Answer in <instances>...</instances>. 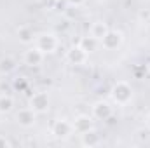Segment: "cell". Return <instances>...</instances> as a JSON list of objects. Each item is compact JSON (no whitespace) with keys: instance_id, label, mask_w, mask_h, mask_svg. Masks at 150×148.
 Masks as SVG:
<instances>
[{"instance_id":"obj_15","label":"cell","mask_w":150,"mask_h":148,"mask_svg":"<svg viewBox=\"0 0 150 148\" xmlns=\"http://www.w3.org/2000/svg\"><path fill=\"white\" fill-rule=\"evenodd\" d=\"M14 108V99L9 94H2L0 96V113H9Z\"/></svg>"},{"instance_id":"obj_3","label":"cell","mask_w":150,"mask_h":148,"mask_svg":"<svg viewBox=\"0 0 150 148\" xmlns=\"http://www.w3.org/2000/svg\"><path fill=\"white\" fill-rule=\"evenodd\" d=\"M52 136L54 138H58V140H67L72 132H74V125H72V122H68V120H65V118H61V120H56L54 124H52Z\"/></svg>"},{"instance_id":"obj_14","label":"cell","mask_w":150,"mask_h":148,"mask_svg":"<svg viewBox=\"0 0 150 148\" xmlns=\"http://www.w3.org/2000/svg\"><path fill=\"white\" fill-rule=\"evenodd\" d=\"M98 40L94 37H91V35H87V37H84L80 40V47L86 51V52H93V51H96V47H98Z\"/></svg>"},{"instance_id":"obj_17","label":"cell","mask_w":150,"mask_h":148,"mask_svg":"<svg viewBox=\"0 0 150 148\" xmlns=\"http://www.w3.org/2000/svg\"><path fill=\"white\" fill-rule=\"evenodd\" d=\"M138 138H140L142 141H147V140L150 138L149 131H145V129H140V131H138Z\"/></svg>"},{"instance_id":"obj_4","label":"cell","mask_w":150,"mask_h":148,"mask_svg":"<svg viewBox=\"0 0 150 148\" xmlns=\"http://www.w3.org/2000/svg\"><path fill=\"white\" fill-rule=\"evenodd\" d=\"M122 40H124L122 32H119V30H108L107 35L100 40V44H101L107 51H112V49H117V47L122 44Z\"/></svg>"},{"instance_id":"obj_19","label":"cell","mask_w":150,"mask_h":148,"mask_svg":"<svg viewBox=\"0 0 150 148\" xmlns=\"http://www.w3.org/2000/svg\"><path fill=\"white\" fill-rule=\"evenodd\" d=\"M0 147H11V143L5 138H0Z\"/></svg>"},{"instance_id":"obj_13","label":"cell","mask_w":150,"mask_h":148,"mask_svg":"<svg viewBox=\"0 0 150 148\" xmlns=\"http://www.w3.org/2000/svg\"><path fill=\"white\" fill-rule=\"evenodd\" d=\"M18 38H19V42H23V44H32L33 40H35V35H33V30L30 28V26H19L18 28Z\"/></svg>"},{"instance_id":"obj_9","label":"cell","mask_w":150,"mask_h":148,"mask_svg":"<svg viewBox=\"0 0 150 148\" xmlns=\"http://www.w3.org/2000/svg\"><path fill=\"white\" fill-rule=\"evenodd\" d=\"M72 125H74V132L84 134V132H87V131H91L94 127V120L89 115H79V117H75Z\"/></svg>"},{"instance_id":"obj_20","label":"cell","mask_w":150,"mask_h":148,"mask_svg":"<svg viewBox=\"0 0 150 148\" xmlns=\"http://www.w3.org/2000/svg\"><path fill=\"white\" fill-rule=\"evenodd\" d=\"M147 127H149V131H150V113L147 115Z\"/></svg>"},{"instance_id":"obj_11","label":"cell","mask_w":150,"mask_h":148,"mask_svg":"<svg viewBox=\"0 0 150 148\" xmlns=\"http://www.w3.org/2000/svg\"><path fill=\"white\" fill-rule=\"evenodd\" d=\"M80 143H82L84 147L93 148V147H98V145L101 143V138H100V134H98L94 129H91V131L80 134Z\"/></svg>"},{"instance_id":"obj_8","label":"cell","mask_w":150,"mask_h":148,"mask_svg":"<svg viewBox=\"0 0 150 148\" xmlns=\"http://www.w3.org/2000/svg\"><path fill=\"white\" fill-rule=\"evenodd\" d=\"M87 56H89V52H86V51L80 47V44H77V45L70 47V49L67 51V59H68L72 65H84V63L87 61Z\"/></svg>"},{"instance_id":"obj_5","label":"cell","mask_w":150,"mask_h":148,"mask_svg":"<svg viewBox=\"0 0 150 148\" xmlns=\"http://www.w3.org/2000/svg\"><path fill=\"white\" fill-rule=\"evenodd\" d=\"M30 108L33 111H37V113H44V111L49 110V96H47V92H42V91L35 92L30 98Z\"/></svg>"},{"instance_id":"obj_6","label":"cell","mask_w":150,"mask_h":148,"mask_svg":"<svg viewBox=\"0 0 150 148\" xmlns=\"http://www.w3.org/2000/svg\"><path fill=\"white\" fill-rule=\"evenodd\" d=\"M35 120H37V111H33L30 106L21 108V110H18V113H16V122L21 127H32L35 124Z\"/></svg>"},{"instance_id":"obj_1","label":"cell","mask_w":150,"mask_h":148,"mask_svg":"<svg viewBox=\"0 0 150 148\" xmlns=\"http://www.w3.org/2000/svg\"><path fill=\"white\" fill-rule=\"evenodd\" d=\"M110 96H112L113 103L124 106V105H127V103L131 101V98H133V87H131L127 82L120 80V82H117V84L112 87Z\"/></svg>"},{"instance_id":"obj_2","label":"cell","mask_w":150,"mask_h":148,"mask_svg":"<svg viewBox=\"0 0 150 148\" xmlns=\"http://www.w3.org/2000/svg\"><path fill=\"white\" fill-rule=\"evenodd\" d=\"M35 45L44 52V54H51L58 49L59 42H58V37L54 33H40L37 38H35Z\"/></svg>"},{"instance_id":"obj_7","label":"cell","mask_w":150,"mask_h":148,"mask_svg":"<svg viewBox=\"0 0 150 148\" xmlns=\"http://www.w3.org/2000/svg\"><path fill=\"white\" fill-rule=\"evenodd\" d=\"M44 58H45V54L38 49L37 45L26 49L25 54H23V61H25V65H28V66H38V65H42Z\"/></svg>"},{"instance_id":"obj_18","label":"cell","mask_w":150,"mask_h":148,"mask_svg":"<svg viewBox=\"0 0 150 148\" xmlns=\"http://www.w3.org/2000/svg\"><path fill=\"white\" fill-rule=\"evenodd\" d=\"M68 2H70L72 5H75V7H79V5H82V4H84L86 0H68Z\"/></svg>"},{"instance_id":"obj_16","label":"cell","mask_w":150,"mask_h":148,"mask_svg":"<svg viewBox=\"0 0 150 148\" xmlns=\"http://www.w3.org/2000/svg\"><path fill=\"white\" fill-rule=\"evenodd\" d=\"M14 68H16L14 59H11V58H4V59L0 61V72H4V73H11Z\"/></svg>"},{"instance_id":"obj_12","label":"cell","mask_w":150,"mask_h":148,"mask_svg":"<svg viewBox=\"0 0 150 148\" xmlns=\"http://www.w3.org/2000/svg\"><path fill=\"white\" fill-rule=\"evenodd\" d=\"M108 30H110V28L107 26V23H103V21H96V23H93V26H91V30H89V35L94 37L98 42H100L101 38L107 35Z\"/></svg>"},{"instance_id":"obj_10","label":"cell","mask_w":150,"mask_h":148,"mask_svg":"<svg viewBox=\"0 0 150 148\" xmlns=\"http://www.w3.org/2000/svg\"><path fill=\"white\" fill-rule=\"evenodd\" d=\"M112 113H113L112 106L107 101H98L93 106V117L98 118V120H108L112 117Z\"/></svg>"}]
</instances>
